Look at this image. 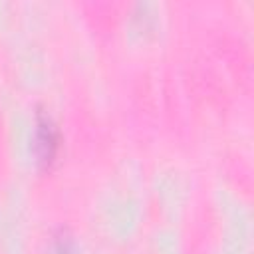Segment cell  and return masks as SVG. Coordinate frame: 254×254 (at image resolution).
Returning a JSON list of instances; mask_svg holds the SVG:
<instances>
[{"label": "cell", "mask_w": 254, "mask_h": 254, "mask_svg": "<svg viewBox=\"0 0 254 254\" xmlns=\"http://www.w3.org/2000/svg\"><path fill=\"white\" fill-rule=\"evenodd\" d=\"M54 145H56V139H54V129H52L50 121H42L40 129H38V149L42 151V159L52 157Z\"/></svg>", "instance_id": "obj_1"}]
</instances>
